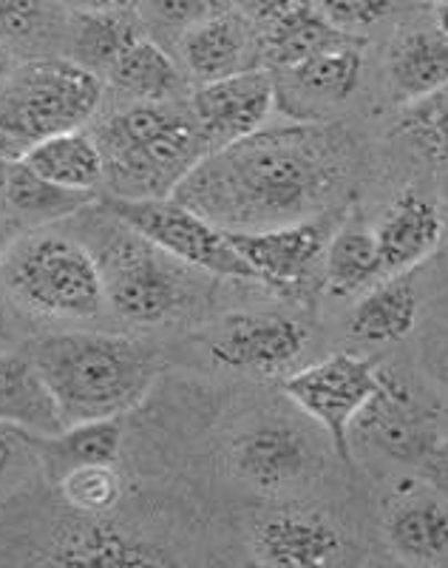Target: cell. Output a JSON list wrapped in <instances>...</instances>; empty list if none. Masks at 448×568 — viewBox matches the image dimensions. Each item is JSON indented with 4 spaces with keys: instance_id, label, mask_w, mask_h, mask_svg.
Segmentation results:
<instances>
[{
    "instance_id": "obj_8",
    "label": "cell",
    "mask_w": 448,
    "mask_h": 568,
    "mask_svg": "<svg viewBox=\"0 0 448 568\" xmlns=\"http://www.w3.org/2000/svg\"><path fill=\"white\" fill-rule=\"evenodd\" d=\"M378 387L380 369L353 353H335L284 378V393L327 429L344 460H349V429Z\"/></svg>"
},
{
    "instance_id": "obj_30",
    "label": "cell",
    "mask_w": 448,
    "mask_h": 568,
    "mask_svg": "<svg viewBox=\"0 0 448 568\" xmlns=\"http://www.w3.org/2000/svg\"><path fill=\"white\" fill-rule=\"evenodd\" d=\"M58 489L71 509L96 517L120 504L122 478L116 464H85L60 475Z\"/></svg>"
},
{
    "instance_id": "obj_18",
    "label": "cell",
    "mask_w": 448,
    "mask_h": 568,
    "mask_svg": "<svg viewBox=\"0 0 448 568\" xmlns=\"http://www.w3.org/2000/svg\"><path fill=\"white\" fill-rule=\"evenodd\" d=\"M0 424L32 435H58L65 426L32 355L0 353Z\"/></svg>"
},
{
    "instance_id": "obj_13",
    "label": "cell",
    "mask_w": 448,
    "mask_h": 568,
    "mask_svg": "<svg viewBox=\"0 0 448 568\" xmlns=\"http://www.w3.org/2000/svg\"><path fill=\"white\" fill-rule=\"evenodd\" d=\"M371 233H375L384 276H404L437 251L442 240V216L435 202L406 191Z\"/></svg>"
},
{
    "instance_id": "obj_34",
    "label": "cell",
    "mask_w": 448,
    "mask_h": 568,
    "mask_svg": "<svg viewBox=\"0 0 448 568\" xmlns=\"http://www.w3.org/2000/svg\"><path fill=\"white\" fill-rule=\"evenodd\" d=\"M400 0H318L315 7L324 12L329 23L344 32L355 34V29H366L389 18Z\"/></svg>"
},
{
    "instance_id": "obj_25",
    "label": "cell",
    "mask_w": 448,
    "mask_h": 568,
    "mask_svg": "<svg viewBox=\"0 0 448 568\" xmlns=\"http://www.w3.org/2000/svg\"><path fill=\"white\" fill-rule=\"evenodd\" d=\"M3 202L27 222H54L65 220L71 213L83 211L94 202V191H74V187L58 185L32 171L23 160L9 162L7 191Z\"/></svg>"
},
{
    "instance_id": "obj_32",
    "label": "cell",
    "mask_w": 448,
    "mask_h": 568,
    "mask_svg": "<svg viewBox=\"0 0 448 568\" xmlns=\"http://www.w3.org/2000/svg\"><path fill=\"white\" fill-rule=\"evenodd\" d=\"M222 12H231L227 0H142L147 23L182 34Z\"/></svg>"
},
{
    "instance_id": "obj_42",
    "label": "cell",
    "mask_w": 448,
    "mask_h": 568,
    "mask_svg": "<svg viewBox=\"0 0 448 568\" xmlns=\"http://www.w3.org/2000/svg\"><path fill=\"white\" fill-rule=\"evenodd\" d=\"M437 20H440V29L448 34V9H437Z\"/></svg>"
},
{
    "instance_id": "obj_5",
    "label": "cell",
    "mask_w": 448,
    "mask_h": 568,
    "mask_svg": "<svg viewBox=\"0 0 448 568\" xmlns=\"http://www.w3.org/2000/svg\"><path fill=\"white\" fill-rule=\"evenodd\" d=\"M0 276L7 291L38 316L94 318L105 304L94 253L60 233H32L12 242Z\"/></svg>"
},
{
    "instance_id": "obj_6",
    "label": "cell",
    "mask_w": 448,
    "mask_h": 568,
    "mask_svg": "<svg viewBox=\"0 0 448 568\" xmlns=\"http://www.w3.org/2000/svg\"><path fill=\"white\" fill-rule=\"evenodd\" d=\"M94 258L103 276L105 302L125 322L154 327L182 311L187 291L176 258L142 240L120 220H114V227L100 240Z\"/></svg>"
},
{
    "instance_id": "obj_9",
    "label": "cell",
    "mask_w": 448,
    "mask_h": 568,
    "mask_svg": "<svg viewBox=\"0 0 448 568\" xmlns=\"http://www.w3.org/2000/svg\"><path fill=\"white\" fill-rule=\"evenodd\" d=\"M333 216L318 213L309 220L287 222L258 231H227V240L238 256L251 265L258 282L273 287H295L324 262L333 240Z\"/></svg>"
},
{
    "instance_id": "obj_36",
    "label": "cell",
    "mask_w": 448,
    "mask_h": 568,
    "mask_svg": "<svg viewBox=\"0 0 448 568\" xmlns=\"http://www.w3.org/2000/svg\"><path fill=\"white\" fill-rule=\"evenodd\" d=\"M236 3L247 18L258 20V23H273L278 14L293 9L298 0H236Z\"/></svg>"
},
{
    "instance_id": "obj_1",
    "label": "cell",
    "mask_w": 448,
    "mask_h": 568,
    "mask_svg": "<svg viewBox=\"0 0 448 568\" xmlns=\"http://www.w3.org/2000/svg\"><path fill=\"white\" fill-rule=\"evenodd\" d=\"M349 160V140L335 125L258 129L211 151L173 200L222 231L287 225L327 211L344 187Z\"/></svg>"
},
{
    "instance_id": "obj_43",
    "label": "cell",
    "mask_w": 448,
    "mask_h": 568,
    "mask_svg": "<svg viewBox=\"0 0 448 568\" xmlns=\"http://www.w3.org/2000/svg\"><path fill=\"white\" fill-rule=\"evenodd\" d=\"M426 3H431L437 9H448V0H426Z\"/></svg>"
},
{
    "instance_id": "obj_15",
    "label": "cell",
    "mask_w": 448,
    "mask_h": 568,
    "mask_svg": "<svg viewBox=\"0 0 448 568\" xmlns=\"http://www.w3.org/2000/svg\"><path fill=\"white\" fill-rule=\"evenodd\" d=\"M364 71L360 45L335 49L289 69H276V100L287 98V111H315L338 105L355 94Z\"/></svg>"
},
{
    "instance_id": "obj_27",
    "label": "cell",
    "mask_w": 448,
    "mask_h": 568,
    "mask_svg": "<svg viewBox=\"0 0 448 568\" xmlns=\"http://www.w3.org/2000/svg\"><path fill=\"white\" fill-rule=\"evenodd\" d=\"M111 85L145 103H167L182 89V71L176 60L156 40L142 38L109 71Z\"/></svg>"
},
{
    "instance_id": "obj_10",
    "label": "cell",
    "mask_w": 448,
    "mask_h": 568,
    "mask_svg": "<svg viewBox=\"0 0 448 568\" xmlns=\"http://www.w3.org/2000/svg\"><path fill=\"white\" fill-rule=\"evenodd\" d=\"M276 103V74L253 65L231 78L198 85L191 98V111L211 151H216L264 129Z\"/></svg>"
},
{
    "instance_id": "obj_19",
    "label": "cell",
    "mask_w": 448,
    "mask_h": 568,
    "mask_svg": "<svg viewBox=\"0 0 448 568\" xmlns=\"http://www.w3.org/2000/svg\"><path fill=\"white\" fill-rule=\"evenodd\" d=\"M182 60L198 83L231 78L251 65V32L238 14L222 12L182 34Z\"/></svg>"
},
{
    "instance_id": "obj_17",
    "label": "cell",
    "mask_w": 448,
    "mask_h": 568,
    "mask_svg": "<svg viewBox=\"0 0 448 568\" xmlns=\"http://www.w3.org/2000/svg\"><path fill=\"white\" fill-rule=\"evenodd\" d=\"M349 45H364V40L329 23L315 3L298 0L293 9L267 23L262 54L273 69H289V65H298L324 52H335V49H349Z\"/></svg>"
},
{
    "instance_id": "obj_40",
    "label": "cell",
    "mask_w": 448,
    "mask_h": 568,
    "mask_svg": "<svg viewBox=\"0 0 448 568\" xmlns=\"http://www.w3.org/2000/svg\"><path fill=\"white\" fill-rule=\"evenodd\" d=\"M9 245H12V236H9L7 227L0 225V262H3V256H7Z\"/></svg>"
},
{
    "instance_id": "obj_26",
    "label": "cell",
    "mask_w": 448,
    "mask_h": 568,
    "mask_svg": "<svg viewBox=\"0 0 448 568\" xmlns=\"http://www.w3.org/2000/svg\"><path fill=\"white\" fill-rule=\"evenodd\" d=\"M417 293L404 278L378 284L355 304L349 333L364 342H400L417 324Z\"/></svg>"
},
{
    "instance_id": "obj_4",
    "label": "cell",
    "mask_w": 448,
    "mask_h": 568,
    "mask_svg": "<svg viewBox=\"0 0 448 568\" xmlns=\"http://www.w3.org/2000/svg\"><path fill=\"white\" fill-rule=\"evenodd\" d=\"M100 100V74L74 60L40 58L12 65L0 80V151L20 156L45 136L83 129Z\"/></svg>"
},
{
    "instance_id": "obj_35",
    "label": "cell",
    "mask_w": 448,
    "mask_h": 568,
    "mask_svg": "<svg viewBox=\"0 0 448 568\" xmlns=\"http://www.w3.org/2000/svg\"><path fill=\"white\" fill-rule=\"evenodd\" d=\"M27 455H34V435L18 426L0 424V478L12 475Z\"/></svg>"
},
{
    "instance_id": "obj_33",
    "label": "cell",
    "mask_w": 448,
    "mask_h": 568,
    "mask_svg": "<svg viewBox=\"0 0 448 568\" xmlns=\"http://www.w3.org/2000/svg\"><path fill=\"white\" fill-rule=\"evenodd\" d=\"M52 0H0V43L32 40L49 27Z\"/></svg>"
},
{
    "instance_id": "obj_11",
    "label": "cell",
    "mask_w": 448,
    "mask_h": 568,
    "mask_svg": "<svg viewBox=\"0 0 448 568\" xmlns=\"http://www.w3.org/2000/svg\"><path fill=\"white\" fill-rule=\"evenodd\" d=\"M307 329L287 316H231L211 355L222 367L273 375L304 353Z\"/></svg>"
},
{
    "instance_id": "obj_7",
    "label": "cell",
    "mask_w": 448,
    "mask_h": 568,
    "mask_svg": "<svg viewBox=\"0 0 448 568\" xmlns=\"http://www.w3.org/2000/svg\"><path fill=\"white\" fill-rule=\"evenodd\" d=\"M105 211L136 231L180 265L227 278H256L251 265L236 253L227 231L198 216L173 196L165 200H116L105 202Z\"/></svg>"
},
{
    "instance_id": "obj_37",
    "label": "cell",
    "mask_w": 448,
    "mask_h": 568,
    "mask_svg": "<svg viewBox=\"0 0 448 568\" xmlns=\"http://www.w3.org/2000/svg\"><path fill=\"white\" fill-rule=\"evenodd\" d=\"M65 9L74 14H96V12H122L131 9L134 0H60Z\"/></svg>"
},
{
    "instance_id": "obj_31",
    "label": "cell",
    "mask_w": 448,
    "mask_h": 568,
    "mask_svg": "<svg viewBox=\"0 0 448 568\" xmlns=\"http://www.w3.org/2000/svg\"><path fill=\"white\" fill-rule=\"evenodd\" d=\"M400 131L411 136L422 154L448 171V85L429 98L409 103Z\"/></svg>"
},
{
    "instance_id": "obj_41",
    "label": "cell",
    "mask_w": 448,
    "mask_h": 568,
    "mask_svg": "<svg viewBox=\"0 0 448 568\" xmlns=\"http://www.w3.org/2000/svg\"><path fill=\"white\" fill-rule=\"evenodd\" d=\"M7 176H9V160L0 156V200H3V191H7Z\"/></svg>"
},
{
    "instance_id": "obj_16",
    "label": "cell",
    "mask_w": 448,
    "mask_h": 568,
    "mask_svg": "<svg viewBox=\"0 0 448 568\" xmlns=\"http://www.w3.org/2000/svg\"><path fill=\"white\" fill-rule=\"evenodd\" d=\"M344 551L338 529L318 515L284 511L256 529V555L267 566H327Z\"/></svg>"
},
{
    "instance_id": "obj_29",
    "label": "cell",
    "mask_w": 448,
    "mask_h": 568,
    "mask_svg": "<svg viewBox=\"0 0 448 568\" xmlns=\"http://www.w3.org/2000/svg\"><path fill=\"white\" fill-rule=\"evenodd\" d=\"M49 560L63 566H162L167 557L114 529H85L60 542Z\"/></svg>"
},
{
    "instance_id": "obj_14",
    "label": "cell",
    "mask_w": 448,
    "mask_h": 568,
    "mask_svg": "<svg viewBox=\"0 0 448 568\" xmlns=\"http://www.w3.org/2000/svg\"><path fill=\"white\" fill-rule=\"evenodd\" d=\"M313 460L309 440L289 424H264L233 444V466L258 489H284L302 480Z\"/></svg>"
},
{
    "instance_id": "obj_24",
    "label": "cell",
    "mask_w": 448,
    "mask_h": 568,
    "mask_svg": "<svg viewBox=\"0 0 448 568\" xmlns=\"http://www.w3.org/2000/svg\"><path fill=\"white\" fill-rule=\"evenodd\" d=\"M389 546L406 560L435 562L448 557V506L440 497H411L386 524Z\"/></svg>"
},
{
    "instance_id": "obj_39",
    "label": "cell",
    "mask_w": 448,
    "mask_h": 568,
    "mask_svg": "<svg viewBox=\"0 0 448 568\" xmlns=\"http://www.w3.org/2000/svg\"><path fill=\"white\" fill-rule=\"evenodd\" d=\"M12 65H14V63H12V52H9L7 45L0 43V80L7 78L9 69H12Z\"/></svg>"
},
{
    "instance_id": "obj_28",
    "label": "cell",
    "mask_w": 448,
    "mask_h": 568,
    "mask_svg": "<svg viewBox=\"0 0 448 568\" xmlns=\"http://www.w3.org/2000/svg\"><path fill=\"white\" fill-rule=\"evenodd\" d=\"M378 276H384V267H380L375 233L364 227H344L333 233L324 251V278L329 291L338 296L358 293Z\"/></svg>"
},
{
    "instance_id": "obj_23",
    "label": "cell",
    "mask_w": 448,
    "mask_h": 568,
    "mask_svg": "<svg viewBox=\"0 0 448 568\" xmlns=\"http://www.w3.org/2000/svg\"><path fill=\"white\" fill-rule=\"evenodd\" d=\"M145 34L142 18L131 14V9L122 12H96V14H74L71 23V60L83 69L109 71L120 60L122 52L140 43Z\"/></svg>"
},
{
    "instance_id": "obj_20",
    "label": "cell",
    "mask_w": 448,
    "mask_h": 568,
    "mask_svg": "<svg viewBox=\"0 0 448 568\" xmlns=\"http://www.w3.org/2000/svg\"><path fill=\"white\" fill-rule=\"evenodd\" d=\"M389 80L404 103H417L448 85V34L415 29L395 40L389 54Z\"/></svg>"
},
{
    "instance_id": "obj_12",
    "label": "cell",
    "mask_w": 448,
    "mask_h": 568,
    "mask_svg": "<svg viewBox=\"0 0 448 568\" xmlns=\"http://www.w3.org/2000/svg\"><path fill=\"white\" fill-rule=\"evenodd\" d=\"M369 438L400 460H420L435 446V426L417 400L389 373L380 369V387L355 418Z\"/></svg>"
},
{
    "instance_id": "obj_2",
    "label": "cell",
    "mask_w": 448,
    "mask_h": 568,
    "mask_svg": "<svg viewBox=\"0 0 448 568\" xmlns=\"http://www.w3.org/2000/svg\"><path fill=\"white\" fill-rule=\"evenodd\" d=\"M32 362L63 424L120 418L154 387V353L109 333H54L34 344Z\"/></svg>"
},
{
    "instance_id": "obj_21",
    "label": "cell",
    "mask_w": 448,
    "mask_h": 568,
    "mask_svg": "<svg viewBox=\"0 0 448 568\" xmlns=\"http://www.w3.org/2000/svg\"><path fill=\"white\" fill-rule=\"evenodd\" d=\"M122 449L120 418L80 420L63 426L58 435H34V455L45 466L49 478L58 484L74 466L116 464Z\"/></svg>"
},
{
    "instance_id": "obj_3",
    "label": "cell",
    "mask_w": 448,
    "mask_h": 568,
    "mask_svg": "<svg viewBox=\"0 0 448 568\" xmlns=\"http://www.w3.org/2000/svg\"><path fill=\"white\" fill-rule=\"evenodd\" d=\"M103 182L116 200H165L211 154L191 109L136 100L96 125Z\"/></svg>"
},
{
    "instance_id": "obj_38",
    "label": "cell",
    "mask_w": 448,
    "mask_h": 568,
    "mask_svg": "<svg viewBox=\"0 0 448 568\" xmlns=\"http://www.w3.org/2000/svg\"><path fill=\"white\" fill-rule=\"evenodd\" d=\"M9 344H12V318H9L7 307L0 304V353L9 349Z\"/></svg>"
},
{
    "instance_id": "obj_22",
    "label": "cell",
    "mask_w": 448,
    "mask_h": 568,
    "mask_svg": "<svg viewBox=\"0 0 448 568\" xmlns=\"http://www.w3.org/2000/svg\"><path fill=\"white\" fill-rule=\"evenodd\" d=\"M18 160L27 162L29 169L38 171L45 180L74 187V191H94L103 182V154L94 134L83 129L45 136L29 145Z\"/></svg>"
}]
</instances>
